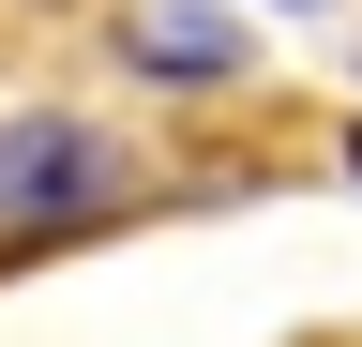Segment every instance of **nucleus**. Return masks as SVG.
<instances>
[{
    "label": "nucleus",
    "mask_w": 362,
    "mask_h": 347,
    "mask_svg": "<svg viewBox=\"0 0 362 347\" xmlns=\"http://www.w3.org/2000/svg\"><path fill=\"white\" fill-rule=\"evenodd\" d=\"M106 166H90L76 121H0V227H30V211H76Z\"/></svg>",
    "instance_id": "nucleus-1"
},
{
    "label": "nucleus",
    "mask_w": 362,
    "mask_h": 347,
    "mask_svg": "<svg viewBox=\"0 0 362 347\" xmlns=\"http://www.w3.org/2000/svg\"><path fill=\"white\" fill-rule=\"evenodd\" d=\"M136 46H151L166 76H226V30H211V16H151V30H136Z\"/></svg>",
    "instance_id": "nucleus-2"
},
{
    "label": "nucleus",
    "mask_w": 362,
    "mask_h": 347,
    "mask_svg": "<svg viewBox=\"0 0 362 347\" xmlns=\"http://www.w3.org/2000/svg\"><path fill=\"white\" fill-rule=\"evenodd\" d=\"M347 166H362V136H347Z\"/></svg>",
    "instance_id": "nucleus-3"
},
{
    "label": "nucleus",
    "mask_w": 362,
    "mask_h": 347,
    "mask_svg": "<svg viewBox=\"0 0 362 347\" xmlns=\"http://www.w3.org/2000/svg\"><path fill=\"white\" fill-rule=\"evenodd\" d=\"M302 16H317V0H302Z\"/></svg>",
    "instance_id": "nucleus-4"
}]
</instances>
